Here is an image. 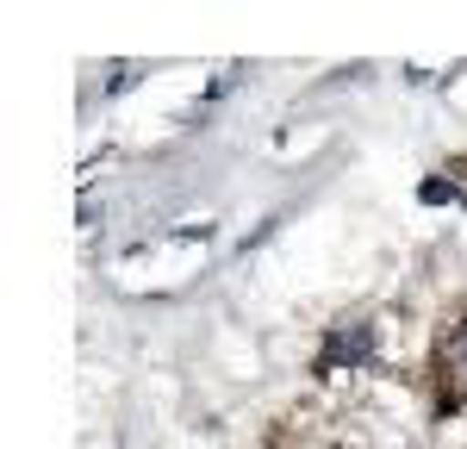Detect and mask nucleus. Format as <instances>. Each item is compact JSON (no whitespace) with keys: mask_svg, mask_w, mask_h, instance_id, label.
Segmentation results:
<instances>
[{"mask_svg":"<svg viewBox=\"0 0 467 449\" xmlns=\"http://www.w3.org/2000/svg\"><path fill=\"white\" fill-rule=\"evenodd\" d=\"M374 356V325H349V331L324 337V369L330 362H368Z\"/></svg>","mask_w":467,"mask_h":449,"instance_id":"nucleus-1","label":"nucleus"},{"mask_svg":"<svg viewBox=\"0 0 467 449\" xmlns=\"http://www.w3.org/2000/svg\"><path fill=\"white\" fill-rule=\"evenodd\" d=\"M449 369H455V381L467 387V325H462L455 337H449Z\"/></svg>","mask_w":467,"mask_h":449,"instance_id":"nucleus-3","label":"nucleus"},{"mask_svg":"<svg viewBox=\"0 0 467 449\" xmlns=\"http://www.w3.org/2000/svg\"><path fill=\"white\" fill-rule=\"evenodd\" d=\"M418 200H431V206H462V193H455V182H442V175H431V182L418 187Z\"/></svg>","mask_w":467,"mask_h":449,"instance_id":"nucleus-2","label":"nucleus"}]
</instances>
